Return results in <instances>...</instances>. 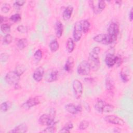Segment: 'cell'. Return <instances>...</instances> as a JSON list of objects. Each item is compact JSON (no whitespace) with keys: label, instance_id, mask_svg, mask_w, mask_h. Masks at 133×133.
Returning a JSON list of instances; mask_svg holds the SVG:
<instances>
[{"label":"cell","instance_id":"35","mask_svg":"<svg viewBox=\"0 0 133 133\" xmlns=\"http://www.w3.org/2000/svg\"><path fill=\"white\" fill-rule=\"evenodd\" d=\"M25 66L22 64H19L16 66L15 71L19 75H22V74L25 72Z\"/></svg>","mask_w":133,"mask_h":133},{"label":"cell","instance_id":"11","mask_svg":"<svg viewBox=\"0 0 133 133\" xmlns=\"http://www.w3.org/2000/svg\"><path fill=\"white\" fill-rule=\"evenodd\" d=\"M65 109L70 114H76L82 111V107L80 104L75 105L73 103H68L65 105Z\"/></svg>","mask_w":133,"mask_h":133},{"label":"cell","instance_id":"30","mask_svg":"<svg viewBox=\"0 0 133 133\" xmlns=\"http://www.w3.org/2000/svg\"><path fill=\"white\" fill-rule=\"evenodd\" d=\"M12 41V36L10 34H6L3 38V44L4 45H9Z\"/></svg>","mask_w":133,"mask_h":133},{"label":"cell","instance_id":"9","mask_svg":"<svg viewBox=\"0 0 133 133\" xmlns=\"http://www.w3.org/2000/svg\"><path fill=\"white\" fill-rule=\"evenodd\" d=\"M83 31L81 28L80 21H77L75 23L73 28V37L74 42H77L79 41L83 35Z\"/></svg>","mask_w":133,"mask_h":133},{"label":"cell","instance_id":"24","mask_svg":"<svg viewBox=\"0 0 133 133\" xmlns=\"http://www.w3.org/2000/svg\"><path fill=\"white\" fill-rule=\"evenodd\" d=\"M49 47L50 51L52 52H55L58 50L59 48V44L57 39H54L50 42L49 44Z\"/></svg>","mask_w":133,"mask_h":133},{"label":"cell","instance_id":"2","mask_svg":"<svg viewBox=\"0 0 133 133\" xmlns=\"http://www.w3.org/2000/svg\"><path fill=\"white\" fill-rule=\"evenodd\" d=\"M20 79V75H19L15 71L8 72L5 77V81L8 84L15 86L18 84Z\"/></svg>","mask_w":133,"mask_h":133},{"label":"cell","instance_id":"25","mask_svg":"<svg viewBox=\"0 0 133 133\" xmlns=\"http://www.w3.org/2000/svg\"><path fill=\"white\" fill-rule=\"evenodd\" d=\"M28 45V41L26 38H21L19 39L17 43V46L20 50L25 48Z\"/></svg>","mask_w":133,"mask_h":133},{"label":"cell","instance_id":"3","mask_svg":"<svg viewBox=\"0 0 133 133\" xmlns=\"http://www.w3.org/2000/svg\"><path fill=\"white\" fill-rule=\"evenodd\" d=\"M93 39L94 41H95L97 43H101L105 45L111 44L115 42V41H114L108 34H103V33L99 34L94 36Z\"/></svg>","mask_w":133,"mask_h":133},{"label":"cell","instance_id":"6","mask_svg":"<svg viewBox=\"0 0 133 133\" xmlns=\"http://www.w3.org/2000/svg\"><path fill=\"white\" fill-rule=\"evenodd\" d=\"M72 88L74 97L78 99L81 98L83 94V85L81 82L78 79H74L72 83Z\"/></svg>","mask_w":133,"mask_h":133},{"label":"cell","instance_id":"23","mask_svg":"<svg viewBox=\"0 0 133 133\" xmlns=\"http://www.w3.org/2000/svg\"><path fill=\"white\" fill-rule=\"evenodd\" d=\"M79 21L81 23V28H82L83 33L85 34L87 33L89 31V29L90 26V24L89 22L87 20H82Z\"/></svg>","mask_w":133,"mask_h":133},{"label":"cell","instance_id":"41","mask_svg":"<svg viewBox=\"0 0 133 133\" xmlns=\"http://www.w3.org/2000/svg\"><path fill=\"white\" fill-rule=\"evenodd\" d=\"M0 58L1 61H5L7 60L8 56L5 54H1Z\"/></svg>","mask_w":133,"mask_h":133},{"label":"cell","instance_id":"44","mask_svg":"<svg viewBox=\"0 0 133 133\" xmlns=\"http://www.w3.org/2000/svg\"><path fill=\"white\" fill-rule=\"evenodd\" d=\"M115 3H116V4H118V5H120L121 4V1H115Z\"/></svg>","mask_w":133,"mask_h":133},{"label":"cell","instance_id":"18","mask_svg":"<svg viewBox=\"0 0 133 133\" xmlns=\"http://www.w3.org/2000/svg\"><path fill=\"white\" fill-rule=\"evenodd\" d=\"M73 11V7L72 6H67L64 10L62 13L63 19L65 21L69 20L71 17Z\"/></svg>","mask_w":133,"mask_h":133},{"label":"cell","instance_id":"28","mask_svg":"<svg viewBox=\"0 0 133 133\" xmlns=\"http://www.w3.org/2000/svg\"><path fill=\"white\" fill-rule=\"evenodd\" d=\"M11 28L10 25L7 23H2L1 25V31L6 34H8L10 32Z\"/></svg>","mask_w":133,"mask_h":133},{"label":"cell","instance_id":"38","mask_svg":"<svg viewBox=\"0 0 133 133\" xmlns=\"http://www.w3.org/2000/svg\"><path fill=\"white\" fill-rule=\"evenodd\" d=\"M17 30L18 32H19L20 33H26L28 31V28L25 25H19L17 28Z\"/></svg>","mask_w":133,"mask_h":133},{"label":"cell","instance_id":"40","mask_svg":"<svg viewBox=\"0 0 133 133\" xmlns=\"http://www.w3.org/2000/svg\"><path fill=\"white\" fill-rule=\"evenodd\" d=\"M116 59L115 64L118 66L120 65H121V64L122 63V58L121 57H119V56H116Z\"/></svg>","mask_w":133,"mask_h":133},{"label":"cell","instance_id":"43","mask_svg":"<svg viewBox=\"0 0 133 133\" xmlns=\"http://www.w3.org/2000/svg\"><path fill=\"white\" fill-rule=\"evenodd\" d=\"M4 21V17L3 16H1V23L2 24Z\"/></svg>","mask_w":133,"mask_h":133},{"label":"cell","instance_id":"12","mask_svg":"<svg viewBox=\"0 0 133 133\" xmlns=\"http://www.w3.org/2000/svg\"><path fill=\"white\" fill-rule=\"evenodd\" d=\"M58 77V71L56 69H51L48 71L45 76V81L47 82H53L56 81Z\"/></svg>","mask_w":133,"mask_h":133},{"label":"cell","instance_id":"22","mask_svg":"<svg viewBox=\"0 0 133 133\" xmlns=\"http://www.w3.org/2000/svg\"><path fill=\"white\" fill-rule=\"evenodd\" d=\"M105 86L107 90L112 91L114 87V82L112 78L108 76L105 81Z\"/></svg>","mask_w":133,"mask_h":133},{"label":"cell","instance_id":"10","mask_svg":"<svg viewBox=\"0 0 133 133\" xmlns=\"http://www.w3.org/2000/svg\"><path fill=\"white\" fill-rule=\"evenodd\" d=\"M41 102V100L38 97H34L31 98L29 99L26 102H25L24 103L22 104L21 105V107L25 109H29L31 108L36 106L38 104H39Z\"/></svg>","mask_w":133,"mask_h":133},{"label":"cell","instance_id":"34","mask_svg":"<svg viewBox=\"0 0 133 133\" xmlns=\"http://www.w3.org/2000/svg\"><path fill=\"white\" fill-rule=\"evenodd\" d=\"M105 6H106V3L104 1L101 0V1H98L97 7H98V9L99 13H100L102 11L104 10Z\"/></svg>","mask_w":133,"mask_h":133},{"label":"cell","instance_id":"36","mask_svg":"<svg viewBox=\"0 0 133 133\" xmlns=\"http://www.w3.org/2000/svg\"><path fill=\"white\" fill-rule=\"evenodd\" d=\"M56 127L54 126H49L45 128L41 132H48V133H53L56 131Z\"/></svg>","mask_w":133,"mask_h":133},{"label":"cell","instance_id":"33","mask_svg":"<svg viewBox=\"0 0 133 133\" xmlns=\"http://www.w3.org/2000/svg\"><path fill=\"white\" fill-rule=\"evenodd\" d=\"M9 19L14 23H17L19 22L21 20V15L19 14H15L11 15Z\"/></svg>","mask_w":133,"mask_h":133},{"label":"cell","instance_id":"42","mask_svg":"<svg viewBox=\"0 0 133 133\" xmlns=\"http://www.w3.org/2000/svg\"><path fill=\"white\" fill-rule=\"evenodd\" d=\"M132 12H133V10H132V8H131L129 12V19L130 21H132V19H133V14H132Z\"/></svg>","mask_w":133,"mask_h":133},{"label":"cell","instance_id":"15","mask_svg":"<svg viewBox=\"0 0 133 133\" xmlns=\"http://www.w3.org/2000/svg\"><path fill=\"white\" fill-rule=\"evenodd\" d=\"M28 127L27 125L23 123L17 125L9 132L11 133H25L28 131Z\"/></svg>","mask_w":133,"mask_h":133},{"label":"cell","instance_id":"4","mask_svg":"<svg viewBox=\"0 0 133 133\" xmlns=\"http://www.w3.org/2000/svg\"><path fill=\"white\" fill-rule=\"evenodd\" d=\"M38 123L42 126H54L56 123L55 118L49 114H43L38 118Z\"/></svg>","mask_w":133,"mask_h":133},{"label":"cell","instance_id":"31","mask_svg":"<svg viewBox=\"0 0 133 133\" xmlns=\"http://www.w3.org/2000/svg\"><path fill=\"white\" fill-rule=\"evenodd\" d=\"M89 126V123L87 120L82 121L78 126V128L81 130H84L86 129Z\"/></svg>","mask_w":133,"mask_h":133},{"label":"cell","instance_id":"20","mask_svg":"<svg viewBox=\"0 0 133 133\" xmlns=\"http://www.w3.org/2000/svg\"><path fill=\"white\" fill-rule=\"evenodd\" d=\"M75 44L73 39L70 37L69 38L66 42L65 49L68 53H71L74 49Z\"/></svg>","mask_w":133,"mask_h":133},{"label":"cell","instance_id":"8","mask_svg":"<svg viewBox=\"0 0 133 133\" xmlns=\"http://www.w3.org/2000/svg\"><path fill=\"white\" fill-rule=\"evenodd\" d=\"M104 120L106 122L112 124L119 126H124L125 124V122L123 119L115 115H106L104 117Z\"/></svg>","mask_w":133,"mask_h":133},{"label":"cell","instance_id":"1","mask_svg":"<svg viewBox=\"0 0 133 133\" xmlns=\"http://www.w3.org/2000/svg\"><path fill=\"white\" fill-rule=\"evenodd\" d=\"M100 52V48L95 47L89 54L88 62L90 65L91 70L94 71H97L100 66V61L99 57Z\"/></svg>","mask_w":133,"mask_h":133},{"label":"cell","instance_id":"19","mask_svg":"<svg viewBox=\"0 0 133 133\" xmlns=\"http://www.w3.org/2000/svg\"><path fill=\"white\" fill-rule=\"evenodd\" d=\"M120 77L124 83H127L129 80V74L128 70L126 68H124L122 69V70L120 72Z\"/></svg>","mask_w":133,"mask_h":133},{"label":"cell","instance_id":"7","mask_svg":"<svg viewBox=\"0 0 133 133\" xmlns=\"http://www.w3.org/2000/svg\"><path fill=\"white\" fill-rule=\"evenodd\" d=\"M119 32V28L118 24L116 22H112L108 28V34L116 41Z\"/></svg>","mask_w":133,"mask_h":133},{"label":"cell","instance_id":"14","mask_svg":"<svg viewBox=\"0 0 133 133\" xmlns=\"http://www.w3.org/2000/svg\"><path fill=\"white\" fill-rule=\"evenodd\" d=\"M116 56L112 54H108L105 58V62L106 65L109 68L113 67L116 63Z\"/></svg>","mask_w":133,"mask_h":133},{"label":"cell","instance_id":"21","mask_svg":"<svg viewBox=\"0 0 133 133\" xmlns=\"http://www.w3.org/2000/svg\"><path fill=\"white\" fill-rule=\"evenodd\" d=\"M106 102L103 100H99L97 101L95 105V109L96 111L99 113H103V109Z\"/></svg>","mask_w":133,"mask_h":133},{"label":"cell","instance_id":"39","mask_svg":"<svg viewBox=\"0 0 133 133\" xmlns=\"http://www.w3.org/2000/svg\"><path fill=\"white\" fill-rule=\"evenodd\" d=\"M25 1H16L15 3H14V5L17 6V7H21L23 6L25 3Z\"/></svg>","mask_w":133,"mask_h":133},{"label":"cell","instance_id":"29","mask_svg":"<svg viewBox=\"0 0 133 133\" xmlns=\"http://www.w3.org/2000/svg\"><path fill=\"white\" fill-rule=\"evenodd\" d=\"M73 128V124L71 122H68L65 124L63 127L60 130V132H70V130Z\"/></svg>","mask_w":133,"mask_h":133},{"label":"cell","instance_id":"32","mask_svg":"<svg viewBox=\"0 0 133 133\" xmlns=\"http://www.w3.org/2000/svg\"><path fill=\"white\" fill-rule=\"evenodd\" d=\"M114 109V107L113 105L106 102L103 109V113H109L112 112Z\"/></svg>","mask_w":133,"mask_h":133},{"label":"cell","instance_id":"16","mask_svg":"<svg viewBox=\"0 0 133 133\" xmlns=\"http://www.w3.org/2000/svg\"><path fill=\"white\" fill-rule=\"evenodd\" d=\"M74 66V59L72 56H69L67 58L64 65V69L66 72L71 73Z\"/></svg>","mask_w":133,"mask_h":133},{"label":"cell","instance_id":"13","mask_svg":"<svg viewBox=\"0 0 133 133\" xmlns=\"http://www.w3.org/2000/svg\"><path fill=\"white\" fill-rule=\"evenodd\" d=\"M44 68L40 66L38 68H37L35 71H34V73L33 74V79L37 82H41L44 75Z\"/></svg>","mask_w":133,"mask_h":133},{"label":"cell","instance_id":"5","mask_svg":"<svg viewBox=\"0 0 133 133\" xmlns=\"http://www.w3.org/2000/svg\"><path fill=\"white\" fill-rule=\"evenodd\" d=\"M91 71V68L88 61L84 60L82 61L77 66V72L78 74L82 76L88 75Z\"/></svg>","mask_w":133,"mask_h":133},{"label":"cell","instance_id":"27","mask_svg":"<svg viewBox=\"0 0 133 133\" xmlns=\"http://www.w3.org/2000/svg\"><path fill=\"white\" fill-rule=\"evenodd\" d=\"M10 106H11V103L10 101H7L3 102L1 103L0 106L1 111L3 112H6L9 109Z\"/></svg>","mask_w":133,"mask_h":133},{"label":"cell","instance_id":"17","mask_svg":"<svg viewBox=\"0 0 133 133\" xmlns=\"http://www.w3.org/2000/svg\"><path fill=\"white\" fill-rule=\"evenodd\" d=\"M55 30L56 36L58 38H60L62 35L63 31V24L60 21L58 20L56 21L55 25Z\"/></svg>","mask_w":133,"mask_h":133},{"label":"cell","instance_id":"26","mask_svg":"<svg viewBox=\"0 0 133 133\" xmlns=\"http://www.w3.org/2000/svg\"><path fill=\"white\" fill-rule=\"evenodd\" d=\"M34 59L36 63H38L43 58V52L41 49H37L34 54Z\"/></svg>","mask_w":133,"mask_h":133},{"label":"cell","instance_id":"37","mask_svg":"<svg viewBox=\"0 0 133 133\" xmlns=\"http://www.w3.org/2000/svg\"><path fill=\"white\" fill-rule=\"evenodd\" d=\"M11 6L8 3L4 4L1 7V11L4 13H7L10 9Z\"/></svg>","mask_w":133,"mask_h":133}]
</instances>
